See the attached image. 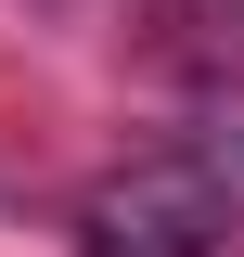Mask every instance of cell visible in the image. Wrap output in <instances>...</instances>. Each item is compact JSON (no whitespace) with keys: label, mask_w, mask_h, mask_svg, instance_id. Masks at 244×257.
I'll return each mask as SVG.
<instances>
[{"label":"cell","mask_w":244,"mask_h":257,"mask_svg":"<svg viewBox=\"0 0 244 257\" xmlns=\"http://www.w3.org/2000/svg\"><path fill=\"white\" fill-rule=\"evenodd\" d=\"M218 167H231V193H244V116H231V128H218Z\"/></svg>","instance_id":"6da1fadb"}]
</instances>
